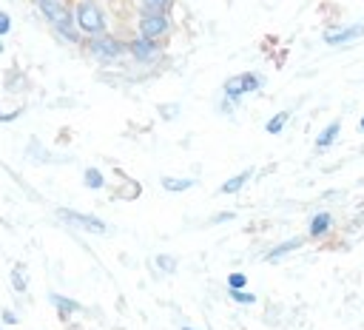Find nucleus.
Wrapping results in <instances>:
<instances>
[{
    "label": "nucleus",
    "instance_id": "nucleus-6",
    "mask_svg": "<svg viewBox=\"0 0 364 330\" xmlns=\"http://www.w3.org/2000/svg\"><path fill=\"white\" fill-rule=\"evenodd\" d=\"M139 31H142V37H148V40L162 37V34L168 31V20H165V14H142V20H139Z\"/></svg>",
    "mask_w": 364,
    "mask_h": 330
},
{
    "label": "nucleus",
    "instance_id": "nucleus-22",
    "mask_svg": "<svg viewBox=\"0 0 364 330\" xmlns=\"http://www.w3.org/2000/svg\"><path fill=\"white\" fill-rule=\"evenodd\" d=\"M156 262H159V265H162L165 270H173V267H176V265L171 262V256H156Z\"/></svg>",
    "mask_w": 364,
    "mask_h": 330
},
{
    "label": "nucleus",
    "instance_id": "nucleus-15",
    "mask_svg": "<svg viewBox=\"0 0 364 330\" xmlns=\"http://www.w3.org/2000/svg\"><path fill=\"white\" fill-rule=\"evenodd\" d=\"M171 0H142V14H165Z\"/></svg>",
    "mask_w": 364,
    "mask_h": 330
},
{
    "label": "nucleus",
    "instance_id": "nucleus-8",
    "mask_svg": "<svg viewBox=\"0 0 364 330\" xmlns=\"http://www.w3.org/2000/svg\"><path fill=\"white\" fill-rule=\"evenodd\" d=\"M330 228H333V216H330L327 211H318V213H313V219H310L307 236H310V239H321V236L330 233Z\"/></svg>",
    "mask_w": 364,
    "mask_h": 330
},
{
    "label": "nucleus",
    "instance_id": "nucleus-23",
    "mask_svg": "<svg viewBox=\"0 0 364 330\" xmlns=\"http://www.w3.org/2000/svg\"><path fill=\"white\" fill-rule=\"evenodd\" d=\"M225 219H233V213H230V211H225V213H219V216H213V222H225Z\"/></svg>",
    "mask_w": 364,
    "mask_h": 330
},
{
    "label": "nucleus",
    "instance_id": "nucleus-27",
    "mask_svg": "<svg viewBox=\"0 0 364 330\" xmlns=\"http://www.w3.org/2000/svg\"><path fill=\"white\" fill-rule=\"evenodd\" d=\"M0 54H3V43H0Z\"/></svg>",
    "mask_w": 364,
    "mask_h": 330
},
{
    "label": "nucleus",
    "instance_id": "nucleus-25",
    "mask_svg": "<svg viewBox=\"0 0 364 330\" xmlns=\"http://www.w3.org/2000/svg\"><path fill=\"white\" fill-rule=\"evenodd\" d=\"M162 114H165V117H173V114H176V105H171V108H162Z\"/></svg>",
    "mask_w": 364,
    "mask_h": 330
},
{
    "label": "nucleus",
    "instance_id": "nucleus-17",
    "mask_svg": "<svg viewBox=\"0 0 364 330\" xmlns=\"http://www.w3.org/2000/svg\"><path fill=\"white\" fill-rule=\"evenodd\" d=\"M82 182H85L88 188H94V191L105 185V179H102V174H100L97 168H85V174H82Z\"/></svg>",
    "mask_w": 364,
    "mask_h": 330
},
{
    "label": "nucleus",
    "instance_id": "nucleus-16",
    "mask_svg": "<svg viewBox=\"0 0 364 330\" xmlns=\"http://www.w3.org/2000/svg\"><path fill=\"white\" fill-rule=\"evenodd\" d=\"M51 302L57 304V310H60V313H77V310H80V304H77L74 299H65V296H60V293H54V296H51Z\"/></svg>",
    "mask_w": 364,
    "mask_h": 330
},
{
    "label": "nucleus",
    "instance_id": "nucleus-11",
    "mask_svg": "<svg viewBox=\"0 0 364 330\" xmlns=\"http://www.w3.org/2000/svg\"><path fill=\"white\" fill-rule=\"evenodd\" d=\"M253 176V171L250 168H245L242 174H236V176H230V179H225L222 185H219V193H236V191H242L245 185H247V179Z\"/></svg>",
    "mask_w": 364,
    "mask_h": 330
},
{
    "label": "nucleus",
    "instance_id": "nucleus-26",
    "mask_svg": "<svg viewBox=\"0 0 364 330\" xmlns=\"http://www.w3.org/2000/svg\"><path fill=\"white\" fill-rule=\"evenodd\" d=\"M358 131H364V117H361V119H358Z\"/></svg>",
    "mask_w": 364,
    "mask_h": 330
},
{
    "label": "nucleus",
    "instance_id": "nucleus-24",
    "mask_svg": "<svg viewBox=\"0 0 364 330\" xmlns=\"http://www.w3.org/2000/svg\"><path fill=\"white\" fill-rule=\"evenodd\" d=\"M3 321H9V324H14V321H17V316H14V313H9V310H6V313H3Z\"/></svg>",
    "mask_w": 364,
    "mask_h": 330
},
{
    "label": "nucleus",
    "instance_id": "nucleus-13",
    "mask_svg": "<svg viewBox=\"0 0 364 330\" xmlns=\"http://www.w3.org/2000/svg\"><path fill=\"white\" fill-rule=\"evenodd\" d=\"M287 119H290V114H287V111H279V114H273V117L267 119L264 131H267V134H282V128L287 125Z\"/></svg>",
    "mask_w": 364,
    "mask_h": 330
},
{
    "label": "nucleus",
    "instance_id": "nucleus-20",
    "mask_svg": "<svg viewBox=\"0 0 364 330\" xmlns=\"http://www.w3.org/2000/svg\"><path fill=\"white\" fill-rule=\"evenodd\" d=\"M11 284H14V290H26V273H20V267H14V273H11Z\"/></svg>",
    "mask_w": 364,
    "mask_h": 330
},
{
    "label": "nucleus",
    "instance_id": "nucleus-19",
    "mask_svg": "<svg viewBox=\"0 0 364 330\" xmlns=\"http://www.w3.org/2000/svg\"><path fill=\"white\" fill-rule=\"evenodd\" d=\"M230 299L239 302V304H253L256 302V296L253 293H245V290H230Z\"/></svg>",
    "mask_w": 364,
    "mask_h": 330
},
{
    "label": "nucleus",
    "instance_id": "nucleus-7",
    "mask_svg": "<svg viewBox=\"0 0 364 330\" xmlns=\"http://www.w3.org/2000/svg\"><path fill=\"white\" fill-rule=\"evenodd\" d=\"M65 222H74V225H80V228H85V230H94V233H105L108 230V225L102 222V219H97V216H85V213H77V211H57Z\"/></svg>",
    "mask_w": 364,
    "mask_h": 330
},
{
    "label": "nucleus",
    "instance_id": "nucleus-2",
    "mask_svg": "<svg viewBox=\"0 0 364 330\" xmlns=\"http://www.w3.org/2000/svg\"><path fill=\"white\" fill-rule=\"evenodd\" d=\"M77 23H80V28H82L88 37H100V34L105 31V20H102L100 6H97V3H88V0L77 6Z\"/></svg>",
    "mask_w": 364,
    "mask_h": 330
},
{
    "label": "nucleus",
    "instance_id": "nucleus-5",
    "mask_svg": "<svg viewBox=\"0 0 364 330\" xmlns=\"http://www.w3.org/2000/svg\"><path fill=\"white\" fill-rule=\"evenodd\" d=\"M88 48H91V54H97L100 60H117L122 51H125V46L119 43V40H114V37H94L91 43H88Z\"/></svg>",
    "mask_w": 364,
    "mask_h": 330
},
{
    "label": "nucleus",
    "instance_id": "nucleus-3",
    "mask_svg": "<svg viewBox=\"0 0 364 330\" xmlns=\"http://www.w3.org/2000/svg\"><path fill=\"white\" fill-rule=\"evenodd\" d=\"M262 88V77L247 71V74H236V77H228L225 82V97L228 100H239L242 94H250V91H259Z\"/></svg>",
    "mask_w": 364,
    "mask_h": 330
},
{
    "label": "nucleus",
    "instance_id": "nucleus-12",
    "mask_svg": "<svg viewBox=\"0 0 364 330\" xmlns=\"http://www.w3.org/2000/svg\"><path fill=\"white\" fill-rule=\"evenodd\" d=\"M131 54H134L136 60H154V54H156V46H154V40H148V37H139V40H134V43H131Z\"/></svg>",
    "mask_w": 364,
    "mask_h": 330
},
{
    "label": "nucleus",
    "instance_id": "nucleus-4",
    "mask_svg": "<svg viewBox=\"0 0 364 330\" xmlns=\"http://www.w3.org/2000/svg\"><path fill=\"white\" fill-rule=\"evenodd\" d=\"M361 37H364V23H350V26L324 31V43L327 46H347V43L361 40Z\"/></svg>",
    "mask_w": 364,
    "mask_h": 330
},
{
    "label": "nucleus",
    "instance_id": "nucleus-28",
    "mask_svg": "<svg viewBox=\"0 0 364 330\" xmlns=\"http://www.w3.org/2000/svg\"><path fill=\"white\" fill-rule=\"evenodd\" d=\"M182 330H193V327H182Z\"/></svg>",
    "mask_w": 364,
    "mask_h": 330
},
{
    "label": "nucleus",
    "instance_id": "nucleus-14",
    "mask_svg": "<svg viewBox=\"0 0 364 330\" xmlns=\"http://www.w3.org/2000/svg\"><path fill=\"white\" fill-rule=\"evenodd\" d=\"M162 188L171 191V193H182V191L193 188V179H171V176H165L162 179Z\"/></svg>",
    "mask_w": 364,
    "mask_h": 330
},
{
    "label": "nucleus",
    "instance_id": "nucleus-21",
    "mask_svg": "<svg viewBox=\"0 0 364 330\" xmlns=\"http://www.w3.org/2000/svg\"><path fill=\"white\" fill-rule=\"evenodd\" d=\"M9 28H11V20H9V14H3V11H0V37H3Z\"/></svg>",
    "mask_w": 364,
    "mask_h": 330
},
{
    "label": "nucleus",
    "instance_id": "nucleus-10",
    "mask_svg": "<svg viewBox=\"0 0 364 330\" xmlns=\"http://www.w3.org/2000/svg\"><path fill=\"white\" fill-rule=\"evenodd\" d=\"M338 134H341V122H338V119H333V122H330V125L316 137V148H318V151H327L330 145H336Z\"/></svg>",
    "mask_w": 364,
    "mask_h": 330
},
{
    "label": "nucleus",
    "instance_id": "nucleus-1",
    "mask_svg": "<svg viewBox=\"0 0 364 330\" xmlns=\"http://www.w3.org/2000/svg\"><path fill=\"white\" fill-rule=\"evenodd\" d=\"M40 11L54 26V31L60 37H65L71 43L77 40V31H74V23H71V11H68V6L63 0H40Z\"/></svg>",
    "mask_w": 364,
    "mask_h": 330
},
{
    "label": "nucleus",
    "instance_id": "nucleus-9",
    "mask_svg": "<svg viewBox=\"0 0 364 330\" xmlns=\"http://www.w3.org/2000/svg\"><path fill=\"white\" fill-rule=\"evenodd\" d=\"M301 245H304V239H301V236H293V239H287V242H279L276 247H270L264 259H267V262H279L282 256H287V253H293V250H299Z\"/></svg>",
    "mask_w": 364,
    "mask_h": 330
},
{
    "label": "nucleus",
    "instance_id": "nucleus-18",
    "mask_svg": "<svg viewBox=\"0 0 364 330\" xmlns=\"http://www.w3.org/2000/svg\"><path fill=\"white\" fill-rule=\"evenodd\" d=\"M245 284H247V276L245 273H230L228 276V287L230 290H245Z\"/></svg>",
    "mask_w": 364,
    "mask_h": 330
}]
</instances>
